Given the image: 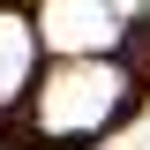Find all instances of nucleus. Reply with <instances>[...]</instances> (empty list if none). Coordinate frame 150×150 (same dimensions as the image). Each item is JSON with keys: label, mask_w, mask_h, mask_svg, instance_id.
<instances>
[{"label": "nucleus", "mask_w": 150, "mask_h": 150, "mask_svg": "<svg viewBox=\"0 0 150 150\" xmlns=\"http://www.w3.org/2000/svg\"><path fill=\"white\" fill-rule=\"evenodd\" d=\"M128 98V75L105 53H60V68L38 83V128L45 135H98Z\"/></svg>", "instance_id": "1"}, {"label": "nucleus", "mask_w": 150, "mask_h": 150, "mask_svg": "<svg viewBox=\"0 0 150 150\" xmlns=\"http://www.w3.org/2000/svg\"><path fill=\"white\" fill-rule=\"evenodd\" d=\"M112 8H120V15H143V8H150V0H112Z\"/></svg>", "instance_id": "4"}, {"label": "nucleus", "mask_w": 150, "mask_h": 150, "mask_svg": "<svg viewBox=\"0 0 150 150\" xmlns=\"http://www.w3.org/2000/svg\"><path fill=\"white\" fill-rule=\"evenodd\" d=\"M120 8L112 0H45L38 8V38L53 53H112L120 45Z\"/></svg>", "instance_id": "2"}, {"label": "nucleus", "mask_w": 150, "mask_h": 150, "mask_svg": "<svg viewBox=\"0 0 150 150\" xmlns=\"http://www.w3.org/2000/svg\"><path fill=\"white\" fill-rule=\"evenodd\" d=\"M38 23H23L15 8H0V105L8 98H23L30 90V68H38Z\"/></svg>", "instance_id": "3"}]
</instances>
